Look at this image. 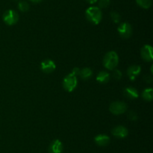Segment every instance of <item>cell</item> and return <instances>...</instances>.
Wrapping results in <instances>:
<instances>
[{"mask_svg":"<svg viewBox=\"0 0 153 153\" xmlns=\"http://www.w3.org/2000/svg\"><path fill=\"white\" fill-rule=\"evenodd\" d=\"M85 16H86L87 20L91 23L94 25H98L102 20V14L100 8L92 6L87 9L85 11Z\"/></svg>","mask_w":153,"mask_h":153,"instance_id":"1","label":"cell"},{"mask_svg":"<svg viewBox=\"0 0 153 153\" xmlns=\"http://www.w3.org/2000/svg\"><path fill=\"white\" fill-rule=\"evenodd\" d=\"M119 63V56L115 51H109L103 58V64L108 70H114Z\"/></svg>","mask_w":153,"mask_h":153,"instance_id":"2","label":"cell"},{"mask_svg":"<svg viewBox=\"0 0 153 153\" xmlns=\"http://www.w3.org/2000/svg\"><path fill=\"white\" fill-rule=\"evenodd\" d=\"M78 80L77 76L73 75V74H69L68 75L64 77V80H63V86L66 91L71 92H73L75 88L77 86Z\"/></svg>","mask_w":153,"mask_h":153,"instance_id":"3","label":"cell"},{"mask_svg":"<svg viewBox=\"0 0 153 153\" xmlns=\"http://www.w3.org/2000/svg\"><path fill=\"white\" fill-rule=\"evenodd\" d=\"M3 20L7 25L13 26L19 20V14L14 10H7L3 14Z\"/></svg>","mask_w":153,"mask_h":153,"instance_id":"4","label":"cell"},{"mask_svg":"<svg viewBox=\"0 0 153 153\" xmlns=\"http://www.w3.org/2000/svg\"><path fill=\"white\" fill-rule=\"evenodd\" d=\"M109 110L114 115H120L126 112L127 104L125 102L114 101L110 104Z\"/></svg>","mask_w":153,"mask_h":153,"instance_id":"5","label":"cell"},{"mask_svg":"<svg viewBox=\"0 0 153 153\" xmlns=\"http://www.w3.org/2000/svg\"><path fill=\"white\" fill-rule=\"evenodd\" d=\"M117 31L120 35L123 38L125 39H127L131 37V34H132V28H131V26L128 22H122L118 26Z\"/></svg>","mask_w":153,"mask_h":153,"instance_id":"6","label":"cell"},{"mask_svg":"<svg viewBox=\"0 0 153 153\" xmlns=\"http://www.w3.org/2000/svg\"><path fill=\"white\" fill-rule=\"evenodd\" d=\"M40 68L44 73L50 74L55 70L56 65L52 60L46 58V59L42 61L41 64H40Z\"/></svg>","mask_w":153,"mask_h":153,"instance_id":"7","label":"cell"},{"mask_svg":"<svg viewBox=\"0 0 153 153\" xmlns=\"http://www.w3.org/2000/svg\"><path fill=\"white\" fill-rule=\"evenodd\" d=\"M152 52V46L149 44H146L141 48L140 55H141L142 58H143V60H145V61L152 62L153 60Z\"/></svg>","mask_w":153,"mask_h":153,"instance_id":"8","label":"cell"},{"mask_svg":"<svg viewBox=\"0 0 153 153\" xmlns=\"http://www.w3.org/2000/svg\"><path fill=\"white\" fill-rule=\"evenodd\" d=\"M111 133L115 137L123 139V138H125L128 136V129L126 127H124V126L117 125L112 129Z\"/></svg>","mask_w":153,"mask_h":153,"instance_id":"9","label":"cell"},{"mask_svg":"<svg viewBox=\"0 0 153 153\" xmlns=\"http://www.w3.org/2000/svg\"><path fill=\"white\" fill-rule=\"evenodd\" d=\"M141 72V67L140 65L134 64L127 69V75L131 80H134Z\"/></svg>","mask_w":153,"mask_h":153,"instance_id":"10","label":"cell"},{"mask_svg":"<svg viewBox=\"0 0 153 153\" xmlns=\"http://www.w3.org/2000/svg\"><path fill=\"white\" fill-rule=\"evenodd\" d=\"M63 148V143L60 140H55L51 142L50 146L49 148V153H62Z\"/></svg>","mask_w":153,"mask_h":153,"instance_id":"11","label":"cell"},{"mask_svg":"<svg viewBox=\"0 0 153 153\" xmlns=\"http://www.w3.org/2000/svg\"><path fill=\"white\" fill-rule=\"evenodd\" d=\"M110 137L108 135L103 134L97 135L94 138L95 142L97 145L100 146H105L108 145L109 142H110Z\"/></svg>","mask_w":153,"mask_h":153,"instance_id":"12","label":"cell"},{"mask_svg":"<svg viewBox=\"0 0 153 153\" xmlns=\"http://www.w3.org/2000/svg\"><path fill=\"white\" fill-rule=\"evenodd\" d=\"M123 93L124 94H125L126 97L128 98L129 99H131V100L137 98L139 96L138 91H137L135 88L131 86L126 87V88H124Z\"/></svg>","mask_w":153,"mask_h":153,"instance_id":"13","label":"cell"},{"mask_svg":"<svg viewBox=\"0 0 153 153\" xmlns=\"http://www.w3.org/2000/svg\"><path fill=\"white\" fill-rule=\"evenodd\" d=\"M110 74L107 71H100L97 76V80L100 83H107L110 80Z\"/></svg>","mask_w":153,"mask_h":153,"instance_id":"14","label":"cell"},{"mask_svg":"<svg viewBox=\"0 0 153 153\" xmlns=\"http://www.w3.org/2000/svg\"><path fill=\"white\" fill-rule=\"evenodd\" d=\"M93 75V71L90 68H85L80 70V72H79V76L82 78V80H86L90 79V78Z\"/></svg>","mask_w":153,"mask_h":153,"instance_id":"15","label":"cell"},{"mask_svg":"<svg viewBox=\"0 0 153 153\" xmlns=\"http://www.w3.org/2000/svg\"><path fill=\"white\" fill-rule=\"evenodd\" d=\"M142 97L146 101H151L153 98V89L152 88H146L142 92Z\"/></svg>","mask_w":153,"mask_h":153,"instance_id":"16","label":"cell"},{"mask_svg":"<svg viewBox=\"0 0 153 153\" xmlns=\"http://www.w3.org/2000/svg\"><path fill=\"white\" fill-rule=\"evenodd\" d=\"M136 2L140 8L148 9L152 5V0H136Z\"/></svg>","mask_w":153,"mask_h":153,"instance_id":"17","label":"cell"},{"mask_svg":"<svg viewBox=\"0 0 153 153\" xmlns=\"http://www.w3.org/2000/svg\"><path fill=\"white\" fill-rule=\"evenodd\" d=\"M18 8H19V10H21L22 12H26L29 9V5L26 2L22 1L19 2V4H18Z\"/></svg>","mask_w":153,"mask_h":153,"instance_id":"18","label":"cell"},{"mask_svg":"<svg viewBox=\"0 0 153 153\" xmlns=\"http://www.w3.org/2000/svg\"><path fill=\"white\" fill-rule=\"evenodd\" d=\"M111 18L112 21H113L114 23H119L120 21V15L116 11H112L111 13Z\"/></svg>","mask_w":153,"mask_h":153,"instance_id":"19","label":"cell"},{"mask_svg":"<svg viewBox=\"0 0 153 153\" xmlns=\"http://www.w3.org/2000/svg\"><path fill=\"white\" fill-rule=\"evenodd\" d=\"M111 0H100L99 1V7L101 8H106L109 6Z\"/></svg>","mask_w":153,"mask_h":153,"instance_id":"20","label":"cell"},{"mask_svg":"<svg viewBox=\"0 0 153 153\" xmlns=\"http://www.w3.org/2000/svg\"><path fill=\"white\" fill-rule=\"evenodd\" d=\"M113 77L114 78L115 80H120L121 78H122V72H121L120 70L115 69V70H114V72H113Z\"/></svg>","mask_w":153,"mask_h":153,"instance_id":"21","label":"cell"},{"mask_svg":"<svg viewBox=\"0 0 153 153\" xmlns=\"http://www.w3.org/2000/svg\"><path fill=\"white\" fill-rule=\"evenodd\" d=\"M128 118L131 121H135L137 119V116L134 111H129L128 113Z\"/></svg>","mask_w":153,"mask_h":153,"instance_id":"22","label":"cell"},{"mask_svg":"<svg viewBox=\"0 0 153 153\" xmlns=\"http://www.w3.org/2000/svg\"><path fill=\"white\" fill-rule=\"evenodd\" d=\"M80 68H74L73 69V70H72L71 74H73V75H75V76H78V75L79 74V72H80Z\"/></svg>","mask_w":153,"mask_h":153,"instance_id":"23","label":"cell"},{"mask_svg":"<svg viewBox=\"0 0 153 153\" xmlns=\"http://www.w3.org/2000/svg\"><path fill=\"white\" fill-rule=\"evenodd\" d=\"M145 81L148 83H151L152 82V77L151 76H145Z\"/></svg>","mask_w":153,"mask_h":153,"instance_id":"24","label":"cell"},{"mask_svg":"<svg viewBox=\"0 0 153 153\" xmlns=\"http://www.w3.org/2000/svg\"><path fill=\"white\" fill-rule=\"evenodd\" d=\"M87 2H88V3H89V4H94V3H96L97 2H98V0H86Z\"/></svg>","mask_w":153,"mask_h":153,"instance_id":"25","label":"cell"},{"mask_svg":"<svg viewBox=\"0 0 153 153\" xmlns=\"http://www.w3.org/2000/svg\"><path fill=\"white\" fill-rule=\"evenodd\" d=\"M30 1L33 2H40L41 0H30Z\"/></svg>","mask_w":153,"mask_h":153,"instance_id":"26","label":"cell"}]
</instances>
